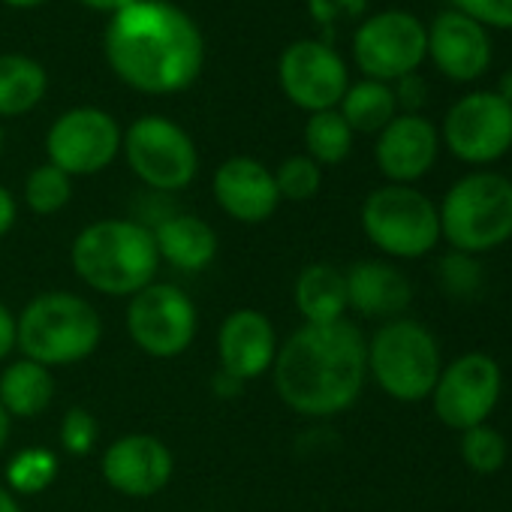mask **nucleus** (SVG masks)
Returning <instances> with one entry per match:
<instances>
[{
    "mask_svg": "<svg viewBox=\"0 0 512 512\" xmlns=\"http://www.w3.org/2000/svg\"><path fill=\"white\" fill-rule=\"evenodd\" d=\"M103 52L127 88L151 97L187 91L205 64L199 25L169 0H133L112 13Z\"/></svg>",
    "mask_w": 512,
    "mask_h": 512,
    "instance_id": "obj_1",
    "label": "nucleus"
},
{
    "mask_svg": "<svg viewBox=\"0 0 512 512\" xmlns=\"http://www.w3.org/2000/svg\"><path fill=\"white\" fill-rule=\"evenodd\" d=\"M272 380L293 413L308 419L341 416L368 383V341L350 320L305 323L278 347Z\"/></svg>",
    "mask_w": 512,
    "mask_h": 512,
    "instance_id": "obj_2",
    "label": "nucleus"
},
{
    "mask_svg": "<svg viewBox=\"0 0 512 512\" xmlns=\"http://www.w3.org/2000/svg\"><path fill=\"white\" fill-rule=\"evenodd\" d=\"M76 278L100 296L130 299L157 281L160 253L154 232L139 220L106 217L88 223L70 244Z\"/></svg>",
    "mask_w": 512,
    "mask_h": 512,
    "instance_id": "obj_3",
    "label": "nucleus"
},
{
    "mask_svg": "<svg viewBox=\"0 0 512 512\" xmlns=\"http://www.w3.org/2000/svg\"><path fill=\"white\" fill-rule=\"evenodd\" d=\"M16 323V350L49 371L85 362L103 341V320L97 308L67 290L34 296L22 314H16Z\"/></svg>",
    "mask_w": 512,
    "mask_h": 512,
    "instance_id": "obj_4",
    "label": "nucleus"
},
{
    "mask_svg": "<svg viewBox=\"0 0 512 512\" xmlns=\"http://www.w3.org/2000/svg\"><path fill=\"white\" fill-rule=\"evenodd\" d=\"M440 238L467 256H482L512 238V178L488 169L461 175L440 199Z\"/></svg>",
    "mask_w": 512,
    "mask_h": 512,
    "instance_id": "obj_5",
    "label": "nucleus"
},
{
    "mask_svg": "<svg viewBox=\"0 0 512 512\" xmlns=\"http://www.w3.org/2000/svg\"><path fill=\"white\" fill-rule=\"evenodd\" d=\"M443 371V353L431 329L419 320H386L368 338V377L383 395L401 404L431 398Z\"/></svg>",
    "mask_w": 512,
    "mask_h": 512,
    "instance_id": "obj_6",
    "label": "nucleus"
},
{
    "mask_svg": "<svg viewBox=\"0 0 512 512\" xmlns=\"http://www.w3.org/2000/svg\"><path fill=\"white\" fill-rule=\"evenodd\" d=\"M362 232L389 260H422L440 238L437 202L410 184H383L362 202Z\"/></svg>",
    "mask_w": 512,
    "mask_h": 512,
    "instance_id": "obj_7",
    "label": "nucleus"
},
{
    "mask_svg": "<svg viewBox=\"0 0 512 512\" xmlns=\"http://www.w3.org/2000/svg\"><path fill=\"white\" fill-rule=\"evenodd\" d=\"M121 151L133 175L157 193L184 190L199 175L196 142L181 124L163 115L136 118L124 133Z\"/></svg>",
    "mask_w": 512,
    "mask_h": 512,
    "instance_id": "obj_8",
    "label": "nucleus"
},
{
    "mask_svg": "<svg viewBox=\"0 0 512 512\" xmlns=\"http://www.w3.org/2000/svg\"><path fill=\"white\" fill-rule=\"evenodd\" d=\"M428 58V28L410 10H380L353 34V61L374 82H398Z\"/></svg>",
    "mask_w": 512,
    "mask_h": 512,
    "instance_id": "obj_9",
    "label": "nucleus"
},
{
    "mask_svg": "<svg viewBox=\"0 0 512 512\" xmlns=\"http://www.w3.org/2000/svg\"><path fill=\"white\" fill-rule=\"evenodd\" d=\"M196 302L175 284H148L127 305V335L151 359H175L196 341Z\"/></svg>",
    "mask_w": 512,
    "mask_h": 512,
    "instance_id": "obj_10",
    "label": "nucleus"
},
{
    "mask_svg": "<svg viewBox=\"0 0 512 512\" xmlns=\"http://www.w3.org/2000/svg\"><path fill=\"white\" fill-rule=\"evenodd\" d=\"M500 392L503 371L497 359L473 350L443 365L431 392V407L446 428L461 434L491 419V413L500 404Z\"/></svg>",
    "mask_w": 512,
    "mask_h": 512,
    "instance_id": "obj_11",
    "label": "nucleus"
},
{
    "mask_svg": "<svg viewBox=\"0 0 512 512\" xmlns=\"http://www.w3.org/2000/svg\"><path fill=\"white\" fill-rule=\"evenodd\" d=\"M440 142L455 160L485 169L512 151V106L494 91H470L449 106Z\"/></svg>",
    "mask_w": 512,
    "mask_h": 512,
    "instance_id": "obj_12",
    "label": "nucleus"
},
{
    "mask_svg": "<svg viewBox=\"0 0 512 512\" xmlns=\"http://www.w3.org/2000/svg\"><path fill=\"white\" fill-rule=\"evenodd\" d=\"M121 124L97 106H76L55 118L46 133V157L70 178H88L121 154Z\"/></svg>",
    "mask_w": 512,
    "mask_h": 512,
    "instance_id": "obj_13",
    "label": "nucleus"
},
{
    "mask_svg": "<svg viewBox=\"0 0 512 512\" xmlns=\"http://www.w3.org/2000/svg\"><path fill=\"white\" fill-rule=\"evenodd\" d=\"M278 82L293 106L314 115L338 109L350 88V70L326 40H296L281 52Z\"/></svg>",
    "mask_w": 512,
    "mask_h": 512,
    "instance_id": "obj_14",
    "label": "nucleus"
},
{
    "mask_svg": "<svg viewBox=\"0 0 512 512\" xmlns=\"http://www.w3.org/2000/svg\"><path fill=\"white\" fill-rule=\"evenodd\" d=\"M172 473L175 455L154 434H124L103 452V479L124 497H154L172 482Z\"/></svg>",
    "mask_w": 512,
    "mask_h": 512,
    "instance_id": "obj_15",
    "label": "nucleus"
},
{
    "mask_svg": "<svg viewBox=\"0 0 512 512\" xmlns=\"http://www.w3.org/2000/svg\"><path fill=\"white\" fill-rule=\"evenodd\" d=\"M211 196L226 217L247 226L266 223L281 205L275 172L256 157H244V154L229 157L214 169Z\"/></svg>",
    "mask_w": 512,
    "mask_h": 512,
    "instance_id": "obj_16",
    "label": "nucleus"
},
{
    "mask_svg": "<svg viewBox=\"0 0 512 512\" xmlns=\"http://www.w3.org/2000/svg\"><path fill=\"white\" fill-rule=\"evenodd\" d=\"M440 154V130L425 115L398 112L380 133L374 145V160L389 184H416L425 178Z\"/></svg>",
    "mask_w": 512,
    "mask_h": 512,
    "instance_id": "obj_17",
    "label": "nucleus"
},
{
    "mask_svg": "<svg viewBox=\"0 0 512 512\" xmlns=\"http://www.w3.org/2000/svg\"><path fill=\"white\" fill-rule=\"evenodd\" d=\"M278 332L272 320L256 308H238L226 314L217 329V359L220 371L238 383H250L272 371L278 356Z\"/></svg>",
    "mask_w": 512,
    "mask_h": 512,
    "instance_id": "obj_18",
    "label": "nucleus"
},
{
    "mask_svg": "<svg viewBox=\"0 0 512 512\" xmlns=\"http://www.w3.org/2000/svg\"><path fill=\"white\" fill-rule=\"evenodd\" d=\"M488 31L458 10H443L428 25V58L452 82H476L491 67Z\"/></svg>",
    "mask_w": 512,
    "mask_h": 512,
    "instance_id": "obj_19",
    "label": "nucleus"
},
{
    "mask_svg": "<svg viewBox=\"0 0 512 512\" xmlns=\"http://www.w3.org/2000/svg\"><path fill=\"white\" fill-rule=\"evenodd\" d=\"M347 308L365 320H398L413 302L410 278L389 260H359L347 272Z\"/></svg>",
    "mask_w": 512,
    "mask_h": 512,
    "instance_id": "obj_20",
    "label": "nucleus"
},
{
    "mask_svg": "<svg viewBox=\"0 0 512 512\" xmlns=\"http://www.w3.org/2000/svg\"><path fill=\"white\" fill-rule=\"evenodd\" d=\"M151 232H154L160 263H169L172 269H178L184 275L205 272L217 260L220 238H217L214 226L196 214H169V217L157 220V226Z\"/></svg>",
    "mask_w": 512,
    "mask_h": 512,
    "instance_id": "obj_21",
    "label": "nucleus"
},
{
    "mask_svg": "<svg viewBox=\"0 0 512 512\" xmlns=\"http://www.w3.org/2000/svg\"><path fill=\"white\" fill-rule=\"evenodd\" d=\"M293 302L305 323L326 326L347 320V278L332 263H311L296 275Z\"/></svg>",
    "mask_w": 512,
    "mask_h": 512,
    "instance_id": "obj_22",
    "label": "nucleus"
},
{
    "mask_svg": "<svg viewBox=\"0 0 512 512\" xmlns=\"http://www.w3.org/2000/svg\"><path fill=\"white\" fill-rule=\"evenodd\" d=\"M55 398V377L46 365L16 359L0 371V404L13 419H37Z\"/></svg>",
    "mask_w": 512,
    "mask_h": 512,
    "instance_id": "obj_23",
    "label": "nucleus"
},
{
    "mask_svg": "<svg viewBox=\"0 0 512 512\" xmlns=\"http://www.w3.org/2000/svg\"><path fill=\"white\" fill-rule=\"evenodd\" d=\"M49 73L31 55H0V118H19L37 109L46 97Z\"/></svg>",
    "mask_w": 512,
    "mask_h": 512,
    "instance_id": "obj_24",
    "label": "nucleus"
},
{
    "mask_svg": "<svg viewBox=\"0 0 512 512\" xmlns=\"http://www.w3.org/2000/svg\"><path fill=\"white\" fill-rule=\"evenodd\" d=\"M338 112L350 124L353 133H371V136H377L398 115L395 91H392V85L374 82V79L350 82L347 94L338 103Z\"/></svg>",
    "mask_w": 512,
    "mask_h": 512,
    "instance_id": "obj_25",
    "label": "nucleus"
},
{
    "mask_svg": "<svg viewBox=\"0 0 512 512\" xmlns=\"http://www.w3.org/2000/svg\"><path fill=\"white\" fill-rule=\"evenodd\" d=\"M353 130L338 109L314 112L305 124V151L317 166H338L353 151Z\"/></svg>",
    "mask_w": 512,
    "mask_h": 512,
    "instance_id": "obj_26",
    "label": "nucleus"
},
{
    "mask_svg": "<svg viewBox=\"0 0 512 512\" xmlns=\"http://www.w3.org/2000/svg\"><path fill=\"white\" fill-rule=\"evenodd\" d=\"M58 476V458L46 446H28L16 452L4 470V485L13 494H43Z\"/></svg>",
    "mask_w": 512,
    "mask_h": 512,
    "instance_id": "obj_27",
    "label": "nucleus"
},
{
    "mask_svg": "<svg viewBox=\"0 0 512 512\" xmlns=\"http://www.w3.org/2000/svg\"><path fill=\"white\" fill-rule=\"evenodd\" d=\"M70 196H73V178L61 172L58 166H52L49 160L34 166L25 178V205L40 217L58 214L61 208H67Z\"/></svg>",
    "mask_w": 512,
    "mask_h": 512,
    "instance_id": "obj_28",
    "label": "nucleus"
},
{
    "mask_svg": "<svg viewBox=\"0 0 512 512\" xmlns=\"http://www.w3.org/2000/svg\"><path fill=\"white\" fill-rule=\"evenodd\" d=\"M461 461L467 464V470L491 476L506 464V440L497 428L476 425L470 431H461Z\"/></svg>",
    "mask_w": 512,
    "mask_h": 512,
    "instance_id": "obj_29",
    "label": "nucleus"
},
{
    "mask_svg": "<svg viewBox=\"0 0 512 512\" xmlns=\"http://www.w3.org/2000/svg\"><path fill=\"white\" fill-rule=\"evenodd\" d=\"M275 172V184L281 193V202H308L323 187V166H317L308 154L287 157Z\"/></svg>",
    "mask_w": 512,
    "mask_h": 512,
    "instance_id": "obj_30",
    "label": "nucleus"
},
{
    "mask_svg": "<svg viewBox=\"0 0 512 512\" xmlns=\"http://www.w3.org/2000/svg\"><path fill=\"white\" fill-rule=\"evenodd\" d=\"M437 281H440L443 293L452 296V299L476 296L479 287H482V272H479L476 256L452 250L449 256H443L440 266H437Z\"/></svg>",
    "mask_w": 512,
    "mask_h": 512,
    "instance_id": "obj_31",
    "label": "nucleus"
},
{
    "mask_svg": "<svg viewBox=\"0 0 512 512\" xmlns=\"http://www.w3.org/2000/svg\"><path fill=\"white\" fill-rule=\"evenodd\" d=\"M61 446L73 458H85L97 446V419L88 407H70L61 419Z\"/></svg>",
    "mask_w": 512,
    "mask_h": 512,
    "instance_id": "obj_32",
    "label": "nucleus"
},
{
    "mask_svg": "<svg viewBox=\"0 0 512 512\" xmlns=\"http://www.w3.org/2000/svg\"><path fill=\"white\" fill-rule=\"evenodd\" d=\"M452 10L479 22L485 31H512V0H452Z\"/></svg>",
    "mask_w": 512,
    "mask_h": 512,
    "instance_id": "obj_33",
    "label": "nucleus"
},
{
    "mask_svg": "<svg viewBox=\"0 0 512 512\" xmlns=\"http://www.w3.org/2000/svg\"><path fill=\"white\" fill-rule=\"evenodd\" d=\"M392 91H395L398 112H404V115H419V109L428 100V85H425V79L419 73H410V76L398 79L392 85Z\"/></svg>",
    "mask_w": 512,
    "mask_h": 512,
    "instance_id": "obj_34",
    "label": "nucleus"
},
{
    "mask_svg": "<svg viewBox=\"0 0 512 512\" xmlns=\"http://www.w3.org/2000/svg\"><path fill=\"white\" fill-rule=\"evenodd\" d=\"M308 4H311L314 19H320V22L329 25V22L338 19L341 13H350V16L362 13L368 0H308Z\"/></svg>",
    "mask_w": 512,
    "mask_h": 512,
    "instance_id": "obj_35",
    "label": "nucleus"
},
{
    "mask_svg": "<svg viewBox=\"0 0 512 512\" xmlns=\"http://www.w3.org/2000/svg\"><path fill=\"white\" fill-rule=\"evenodd\" d=\"M16 338H19V323L16 314L0 302V362L16 353Z\"/></svg>",
    "mask_w": 512,
    "mask_h": 512,
    "instance_id": "obj_36",
    "label": "nucleus"
},
{
    "mask_svg": "<svg viewBox=\"0 0 512 512\" xmlns=\"http://www.w3.org/2000/svg\"><path fill=\"white\" fill-rule=\"evenodd\" d=\"M16 220H19V202L4 184H0V238L16 226Z\"/></svg>",
    "mask_w": 512,
    "mask_h": 512,
    "instance_id": "obj_37",
    "label": "nucleus"
},
{
    "mask_svg": "<svg viewBox=\"0 0 512 512\" xmlns=\"http://www.w3.org/2000/svg\"><path fill=\"white\" fill-rule=\"evenodd\" d=\"M85 7H91V10H100V13H118V10H124V7H130L133 0H82Z\"/></svg>",
    "mask_w": 512,
    "mask_h": 512,
    "instance_id": "obj_38",
    "label": "nucleus"
},
{
    "mask_svg": "<svg viewBox=\"0 0 512 512\" xmlns=\"http://www.w3.org/2000/svg\"><path fill=\"white\" fill-rule=\"evenodd\" d=\"M494 94H497V97H503V100L512 106V67L500 73V79H497V91H494Z\"/></svg>",
    "mask_w": 512,
    "mask_h": 512,
    "instance_id": "obj_39",
    "label": "nucleus"
},
{
    "mask_svg": "<svg viewBox=\"0 0 512 512\" xmlns=\"http://www.w3.org/2000/svg\"><path fill=\"white\" fill-rule=\"evenodd\" d=\"M10 431H13V416L4 410V404H0V452H4V446L10 443Z\"/></svg>",
    "mask_w": 512,
    "mask_h": 512,
    "instance_id": "obj_40",
    "label": "nucleus"
},
{
    "mask_svg": "<svg viewBox=\"0 0 512 512\" xmlns=\"http://www.w3.org/2000/svg\"><path fill=\"white\" fill-rule=\"evenodd\" d=\"M0 512H22V506H19L16 494H13L7 485H0Z\"/></svg>",
    "mask_w": 512,
    "mask_h": 512,
    "instance_id": "obj_41",
    "label": "nucleus"
},
{
    "mask_svg": "<svg viewBox=\"0 0 512 512\" xmlns=\"http://www.w3.org/2000/svg\"><path fill=\"white\" fill-rule=\"evenodd\" d=\"M4 4L13 7V10H37V7L49 4V0H4Z\"/></svg>",
    "mask_w": 512,
    "mask_h": 512,
    "instance_id": "obj_42",
    "label": "nucleus"
},
{
    "mask_svg": "<svg viewBox=\"0 0 512 512\" xmlns=\"http://www.w3.org/2000/svg\"><path fill=\"white\" fill-rule=\"evenodd\" d=\"M0 154H4V124H0Z\"/></svg>",
    "mask_w": 512,
    "mask_h": 512,
    "instance_id": "obj_43",
    "label": "nucleus"
}]
</instances>
